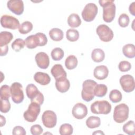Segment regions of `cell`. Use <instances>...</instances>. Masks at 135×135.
I'll return each instance as SVG.
<instances>
[{"label": "cell", "mask_w": 135, "mask_h": 135, "mask_svg": "<svg viewBox=\"0 0 135 135\" xmlns=\"http://www.w3.org/2000/svg\"><path fill=\"white\" fill-rule=\"evenodd\" d=\"M8 8L14 14L20 15L24 12V3L21 0H10L7 3Z\"/></svg>", "instance_id": "obj_13"}, {"label": "cell", "mask_w": 135, "mask_h": 135, "mask_svg": "<svg viewBox=\"0 0 135 135\" xmlns=\"http://www.w3.org/2000/svg\"><path fill=\"white\" fill-rule=\"evenodd\" d=\"M93 134H104V133L102 131H101V130H98V131H95V132H94L93 133H92Z\"/></svg>", "instance_id": "obj_45"}, {"label": "cell", "mask_w": 135, "mask_h": 135, "mask_svg": "<svg viewBox=\"0 0 135 135\" xmlns=\"http://www.w3.org/2000/svg\"><path fill=\"white\" fill-rule=\"evenodd\" d=\"M12 134L13 135H25L26 131L23 127L17 126L13 128Z\"/></svg>", "instance_id": "obj_41"}, {"label": "cell", "mask_w": 135, "mask_h": 135, "mask_svg": "<svg viewBox=\"0 0 135 135\" xmlns=\"http://www.w3.org/2000/svg\"><path fill=\"white\" fill-rule=\"evenodd\" d=\"M91 58L95 62H101L105 58V53L101 49H95L92 51Z\"/></svg>", "instance_id": "obj_23"}, {"label": "cell", "mask_w": 135, "mask_h": 135, "mask_svg": "<svg viewBox=\"0 0 135 135\" xmlns=\"http://www.w3.org/2000/svg\"><path fill=\"white\" fill-rule=\"evenodd\" d=\"M30 131L33 135H40L42 133L43 129L40 125L34 124L31 127Z\"/></svg>", "instance_id": "obj_40"}, {"label": "cell", "mask_w": 135, "mask_h": 135, "mask_svg": "<svg viewBox=\"0 0 135 135\" xmlns=\"http://www.w3.org/2000/svg\"><path fill=\"white\" fill-rule=\"evenodd\" d=\"M122 130L124 132L129 135H134L135 134V124L134 121L130 120L126 123L122 127Z\"/></svg>", "instance_id": "obj_29"}, {"label": "cell", "mask_w": 135, "mask_h": 135, "mask_svg": "<svg viewBox=\"0 0 135 135\" xmlns=\"http://www.w3.org/2000/svg\"><path fill=\"white\" fill-rule=\"evenodd\" d=\"M49 36L54 41H60L63 38V32L59 28H53L49 31Z\"/></svg>", "instance_id": "obj_24"}, {"label": "cell", "mask_w": 135, "mask_h": 135, "mask_svg": "<svg viewBox=\"0 0 135 135\" xmlns=\"http://www.w3.org/2000/svg\"><path fill=\"white\" fill-rule=\"evenodd\" d=\"M34 79L35 82L42 85H46L50 83L51 78L49 75L46 73L37 72L34 75Z\"/></svg>", "instance_id": "obj_20"}, {"label": "cell", "mask_w": 135, "mask_h": 135, "mask_svg": "<svg viewBox=\"0 0 135 135\" xmlns=\"http://www.w3.org/2000/svg\"><path fill=\"white\" fill-rule=\"evenodd\" d=\"M0 123H1V127H3L4 125L6 123V119L2 115H1L0 116Z\"/></svg>", "instance_id": "obj_44"}, {"label": "cell", "mask_w": 135, "mask_h": 135, "mask_svg": "<svg viewBox=\"0 0 135 135\" xmlns=\"http://www.w3.org/2000/svg\"><path fill=\"white\" fill-rule=\"evenodd\" d=\"M66 38L70 42L76 41L79 38V33L78 30L73 28H70L66 32Z\"/></svg>", "instance_id": "obj_32"}, {"label": "cell", "mask_w": 135, "mask_h": 135, "mask_svg": "<svg viewBox=\"0 0 135 135\" xmlns=\"http://www.w3.org/2000/svg\"><path fill=\"white\" fill-rule=\"evenodd\" d=\"M22 84L18 82H14L10 87V92L12 101L17 104L23 102L24 95Z\"/></svg>", "instance_id": "obj_7"}, {"label": "cell", "mask_w": 135, "mask_h": 135, "mask_svg": "<svg viewBox=\"0 0 135 135\" xmlns=\"http://www.w3.org/2000/svg\"><path fill=\"white\" fill-rule=\"evenodd\" d=\"M111 104L106 100L96 101L91 105L92 113L96 114H108L111 110Z\"/></svg>", "instance_id": "obj_5"}, {"label": "cell", "mask_w": 135, "mask_h": 135, "mask_svg": "<svg viewBox=\"0 0 135 135\" xmlns=\"http://www.w3.org/2000/svg\"><path fill=\"white\" fill-rule=\"evenodd\" d=\"M52 76L57 80L61 78H66V72L63 69L62 65L60 64H56L53 66L51 70Z\"/></svg>", "instance_id": "obj_19"}, {"label": "cell", "mask_w": 135, "mask_h": 135, "mask_svg": "<svg viewBox=\"0 0 135 135\" xmlns=\"http://www.w3.org/2000/svg\"><path fill=\"white\" fill-rule=\"evenodd\" d=\"M68 23L71 27L75 28L79 27L81 25V20L78 14L72 13L68 17Z\"/></svg>", "instance_id": "obj_21"}, {"label": "cell", "mask_w": 135, "mask_h": 135, "mask_svg": "<svg viewBox=\"0 0 135 135\" xmlns=\"http://www.w3.org/2000/svg\"><path fill=\"white\" fill-rule=\"evenodd\" d=\"M51 55L54 61H60L64 57V53L62 49L60 47H55L52 50Z\"/></svg>", "instance_id": "obj_33"}, {"label": "cell", "mask_w": 135, "mask_h": 135, "mask_svg": "<svg viewBox=\"0 0 135 135\" xmlns=\"http://www.w3.org/2000/svg\"><path fill=\"white\" fill-rule=\"evenodd\" d=\"M78 61L75 56L70 55L68 56L65 61V67L68 70H73L75 69L78 65Z\"/></svg>", "instance_id": "obj_27"}, {"label": "cell", "mask_w": 135, "mask_h": 135, "mask_svg": "<svg viewBox=\"0 0 135 135\" xmlns=\"http://www.w3.org/2000/svg\"><path fill=\"white\" fill-rule=\"evenodd\" d=\"M98 11L97 6L94 3H89L84 6L82 12V17L85 22H92L97 15Z\"/></svg>", "instance_id": "obj_8"}, {"label": "cell", "mask_w": 135, "mask_h": 135, "mask_svg": "<svg viewBox=\"0 0 135 135\" xmlns=\"http://www.w3.org/2000/svg\"><path fill=\"white\" fill-rule=\"evenodd\" d=\"M96 32L100 39L103 42H110L113 38L114 34L112 30L107 25L101 24L99 25L97 28Z\"/></svg>", "instance_id": "obj_9"}, {"label": "cell", "mask_w": 135, "mask_h": 135, "mask_svg": "<svg viewBox=\"0 0 135 135\" xmlns=\"http://www.w3.org/2000/svg\"><path fill=\"white\" fill-rule=\"evenodd\" d=\"M130 22L129 16L125 13L121 14L118 18V23L120 26L122 27H126L128 26Z\"/></svg>", "instance_id": "obj_37"}, {"label": "cell", "mask_w": 135, "mask_h": 135, "mask_svg": "<svg viewBox=\"0 0 135 135\" xmlns=\"http://www.w3.org/2000/svg\"><path fill=\"white\" fill-rule=\"evenodd\" d=\"M35 61L38 68L42 69H47L50 64V58L48 55L43 52L37 53L35 56Z\"/></svg>", "instance_id": "obj_15"}, {"label": "cell", "mask_w": 135, "mask_h": 135, "mask_svg": "<svg viewBox=\"0 0 135 135\" xmlns=\"http://www.w3.org/2000/svg\"><path fill=\"white\" fill-rule=\"evenodd\" d=\"M118 68L121 72H127L131 69V64L129 62L127 61H122L119 63L118 65Z\"/></svg>", "instance_id": "obj_38"}, {"label": "cell", "mask_w": 135, "mask_h": 135, "mask_svg": "<svg viewBox=\"0 0 135 135\" xmlns=\"http://www.w3.org/2000/svg\"><path fill=\"white\" fill-rule=\"evenodd\" d=\"M1 99L8 100L10 95V87L7 85H3L1 87Z\"/></svg>", "instance_id": "obj_36"}, {"label": "cell", "mask_w": 135, "mask_h": 135, "mask_svg": "<svg viewBox=\"0 0 135 135\" xmlns=\"http://www.w3.org/2000/svg\"><path fill=\"white\" fill-rule=\"evenodd\" d=\"M73 116L77 119H82L88 114V108L86 106L82 103H78L73 107L72 111Z\"/></svg>", "instance_id": "obj_14"}, {"label": "cell", "mask_w": 135, "mask_h": 135, "mask_svg": "<svg viewBox=\"0 0 135 135\" xmlns=\"http://www.w3.org/2000/svg\"><path fill=\"white\" fill-rule=\"evenodd\" d=\"M11 109V104L9 100L1 99V111L3 113H7Z\"/></svg>", "instance_id": "obj_39"}, {"label": "cell", "mask_w": 135, "mask_h": 135, "mask_svg": "<svg viewBox=\"0 0 135 135\" xmlns=\"http://www.w3.org/2000/svg\"><path fill=\"white\" fill-rule=\"evenodd\" d=\"M101 124V120L99 117L95 116H91L86 120V126L90 129H93L99 127Z\"/></svg>", "instance_id": "obj_26"}, {"label": "cell", "mask_w": 135, "mask_h": 135, "mask_svg": "<svg viewBox=\"0 0 135 135\" xmlns=\"http://www.w3.org/2000/svg\"><path fill=\"white\" fill-rule=\"evenodd\" d=\"M123 90L126 92H131L134 90L135 82L133 77L130 74L122 75L119 80Z\"/></svg>", "instance_id": "obj_12"}, {"label": "cell", "mask_w": 135, "mask_h": 135, "mask_svg": "<svg viewBox=\"0 0 135 135\" xmlns=\"http://www.w3.org/2000/svg\"><path fill=\"white\" fill-rule=\"evenodd\" d=\"M33 29V24L30 21H25L22 23L19 28L18 31L21 34H26L30 32Z\"/></svg>", "instance_id": "obj_31"}, {"label": "cell", "mask_w": 135, "mask_h": 135, "mask_svg": "<svg viewBox=\"0 0 135 135\" xmlns=\"http://www.w3.org/2000/svg\"><path fill=\"white\" fill-rule=\"evenodd\" d=\"M97 83L92 80H86L82 84L81 97L86 102L92 101L94 98V89Z\"/></svg>", "instance_id": "obj_2"}, {"label": "cell", "mask_w": 135, "mask_h": 135, "mask_svg": "<svg viewBox=\"0 0 135 135\" xmlns=\"http://www.w3.org/2000/svg\"><path fill=\"white\" fill-rule=\"evenodd\" d=\"M26 46L30 49L36 48L37 46H41L40 38L37 33L27 36L24 40Z\"/></svg>", "instance_id": "obj_18"}, {"label": "cell", "mask_w": 135, "mask_h": 135, "mask_svg": "<svg viewBox=\"0 0 135 135\" xmlns=\"http://www.w3.org/2000/svg\"><path fill=\"white\" fill-rule=\"evenodd\" d=\"M108 91L107 85L103 84H97L94 89V95L97 97H103L105 95Z\"/></svg>", "instance_id": "obj_28"}, {"label": "cell", "mask_w": 135, "mask_h": 135, "mask_svg": "<svg viewBox=\"0 0 135 135\" xmlns=\"http://www.w3.org/2000/svg\"><path fill=\"white\" fill-rule=\"evenodd\" d=\"M43 125L47 128H54L57 123V117L55 113L51 110L45 111L42 115Z\"/></svg>", "instance_id": "obj_10"}, {"label": "cell", "mask_w": 135, "mask_h": 135, "mask_svg": "<svg viewBox=\"0 0 135 135\" xmlns=\"http://www.w3.org/2000/svg\"><path fill=\"white\" fill-rule=\"evenodd\" d=\"M129 109L125 103H121L115 107L113 118L114 120L119 123L126 121L129 117Z\"/></svg>", "instance_id": "obj_3"}, {"label": "cell", "mask_w": 135, "mask_h": 135, "mask_svg": "<svg viewBox=\"0 0 135 135\" xmlns=\"http://www.w3.org/2000/svg\"><path fill=\"white\" fill-rule=\"evenodd\" d=\"M0 49H1V53H0V55L1 56H5L7 54L8 51V45H5L3 46H1L0 47Z\"/></svg>", "instance_id": "obj_42"}, {"label": "cell", "mask_w": 135, "mask_h": 135, "mask_svg": "<svg viewBox=\"0 0 135 135\" xmlns=\"http://www.w3.org/2000/svg\"><path fill=\"white\" fill-rule=\"evenodd\" d=\"M109 74L108 68L103 65L96 66L93 71V75L98 80H102L107 78Z\"/></svg>", "instance_id": "obj_16"}, {"label": "cell", "mask_w": 135, "mask_h": 135, "mask_svg": "<svg viewBox=\"0 0 135 135\" xmlns=\"http://www.w3.org/2000/svg\"><path fill=\"white\" fill-rule=\"evenodd\" d=\"M122 93L118 90H112L109 93V99L113 103H118L120 102L122 100Z\"/></svg>", "instance_id": "obj_30"}, {"label": "cell", "mask_w": 135, "mask_h": 135, "mask_svg": "<svg viewBox=\"0 0 135 135\" xmlns=\"http://www.w3.org/2000/svg\"><path fill=\"white\" fill-rule=\"evenodd\" d=\"M25 44V41L22 38H16L11 45L12 48L14 50L15 52H19L24 47Z\"/></svg>", "instance_id": "obj_35"}, {"label": "cell", "mask_w": 135, "mask_h": 135, "mask_svg": "<svg viewBox=\"0 0 135 135\" xmlns=\"http://www.w3.org/2000/svg\"><path fill=\"white\" fill-rule=\"evenodd\" d=\"M129 11L132 15H135V2H133L131 4H130L129 7Z\"/></svg>", "instance_id": "obj_43"}, {"label": "cell", "mask_w": 135, "mask_h": 135, "mask_svg": "<svg viewBox=\"0 0 135 135\" xmlns=\"http://www.w3.org/2000/svg\"><path fill=\"white\" fill-rule=\"evenodd\" d=\"M73 129L69 123L62 124L59 129V133L61 135H71L73 133Z\"/></svg>", "instance_id": "obj_34"}, {"label": "cell", "mask_w": 135, "mask_h": 135, "mask_svg": "<svg viewBox=\"0 0 135 135\" xmlns=\"http://www.w3.org/2000/svg\"><path fill=\"white\" fill-rule=\"evenodd\" d=\"M13 38V35L8 31H2L0 33V47L7 45Z\"/></svg>", "instance_id": "obj_22"}, {"label": "cell", "mask_w": 135, "mask_h": 135, "mask_svg": "<svg viewBox=\"0 0 135 135\" xmlns=\"http://www.w3.org/2000/svg\"><path fill=\"white\" fill-rule=\"evenodd\" d=\"M114 2L113 0L99 1L100 5L103 7V20L107 23L111 22L115 17L116 7Z\"/></svg>", "instance_id": "obj_1"}, {"label": "cell", "mask_w": 135, "mask_h": 135, "mask_svg": "<svg viewBox=\"0 0 135 135\" xmlns=\"http://www.w3.org/2000/svg\"><path fill=\"white\" fill-rule=\"evenodd\" d=\"M40 111L41 105L36 102H31L27 110L24 112V118L29 122H33L37 119Z\"/></svg>", "instance_id": "obj_6"}, {"label": "cell", "mask_w": 135, "mask_h": 135, "mask_svg": "<svg viewBox=\"0 0 135 135\" xmlns=\"http://www.w3.org/2000/svg\"><path fill=\"white\" fill-rule=\"evenodd\" d=\"M123 55L128 58H133L135 56V47L133 44H127L122 47Z\"/></svg>", "instance_id": "obj_25"}, {"label": "cell", "mask_w": 135, "mask_h": 135, "mask_svg": "<svg viewBox=\"0 0 135 135\" xmlns=\"http://www.w3.org/2000/svg\"><path fill=\"white\" fill-rule=\"evenodd\" d=\"M26 93L31 102H36L40 105L43 103L44 96L34 84L32 83L28 84L26 88Z\"/></svg>", "instance_id": "obj_4"}, {"label": "cell", "mask_w": 135, "mask_h": 135, "mask_svg": "<svg viewBox=\"0 0 135 135\" xmlns=\"http://www.w3.org/2000/svg\"><path fill=\"white\" fill-rule=\"evenodd\" d=\"M1 24L3 27L16 30L19 28L20 24L18 19L9 15H4L1 17Z\"/></svg>", "instance_id": "obj_11"}, {"label": "cell", "mask_w": 135, "mask_h": 135, "mask_svg": "<svg viewBox=\"0 0 135 135\" xmlns=\"http://www.w3.org/2000/svg\"><path fill=\"white\" fill-rule=\"evenodd\" d=\"M55 86L58 91L65 93L69 90L70 87V83L66 78H61L56 80Z\"/></svg>", "instance_id": "obj_17"}]
</instances>
